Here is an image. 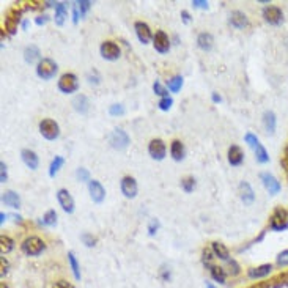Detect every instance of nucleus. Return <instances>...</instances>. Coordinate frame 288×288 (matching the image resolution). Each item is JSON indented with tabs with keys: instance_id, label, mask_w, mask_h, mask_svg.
Wrapping results in <instances>:
<instances>
[{
	"instance_id": "4c0bfd02",
	"label": "nucleus",
	"mask_w": 288,
	"mask_h": 288,
	"mask_svg": "<svg viewBox=\"0 0 288 288\" xmlns=\"http://www.w3.org/2000/svg\"><path fill=\"white\" fill-rule=\"evenodd\" d=\"M195 186H197V181H195L194 177H185L181 180V189L185 191L186 194H191L194 192Z\"/></svg>"
},
{
	"instance_id": "13d9d810",
	"label": "nucleus",
	"mask_w": 288,
	"mask_h": 288,
	"mask_svg": "<svg viewBox=\"0 0 288 288\" xmlns=\"http://www.w3.org/2000/svg\"><path fill=\"white\" fill-rule=\"evenodd\" d=\"M6 217H8V214H5V213H0V224H5V221H6Z\"/></svg>"
},
{
	"instance_id": "473e14b6",
	"label": "nucleus",
	"mask_w": 288,
	"mask_h": 288,
	"mask_svg": "<svg viewBox=\"0 0 288 288\" xmlns=\"http://www.w3.org/2000/svg\"><path fill=\"white\" fill-rule=\"evenodd\" d=\"M57 219H59L57 211H55V209H47L43 214V217L40 219V224L43 227H55L57 226Z\"/></svg>"
},
{
	"instance_id": "0eeeda50",
	"label": "nucleus",
	"mask_w": 288,
	"mask_h": 288,
	"mask_svg": "<svg viewBox=\"0 0 288 288\" xmlns=\"http://www.w3.org/2000/svg\"><path fill=\"white\" fill-rule=\"evenodd\" d=\"M100 55L103 57V60H106V62H115L122 57V49L115 41L107 40V41H103L101 43Z\"/></svg>"
},
{
	"instance_id": "f3484780",
	"label": "nucleus",
	"mask_w": 288,
	"mask_h": 288,
	"mask_svg": "<svg viewBox=\"0 0 288 288\" xmlns=\"http://www.w3.org/2000/svg\"><path fill=\"white\" fill-rule=\"evenodd\" d=\"M228 25L235 30H243L249 25V18L241 10H233L228 15Z\"/></svg>"
},
{
	"instance_id": "9b49d317",
	"label": "nucleus",
	"mask_w": 288,
	"mask_h": 288,
	"mask_svg": "<svg viewBox=\"0 0 288 288\" xmlns=\"http://www.w3.org/2000/svg\"><path fill=\"white\" fill-rule=\"evenodd\" d=\"M153 47L158 54H168L172 47V40L164 30H156V33L153 35Z\"/></svg>"
},
{
	"instance_id": "680f3d73",
	"label": "nucleus",
	"mask_w": 288,
	"mask_h": 288,
	"mask_svg": "<svg viewBox=\"0 0 288 288\" xmlns=\"http://www.w3.org/2000/svg\"><path fill=\"white\" fill-rule=\"evenodd\" d=\"M173 44H178V37H177V35L173 37Z\"/></svg>"
},
{
	"instance_id": "4be33fe9",
	"label": "nucleus",
	"mask_w": 288,
	"mask_h": 288,
	"mask_svg": "<svg viewBox=\"0 0 288 288\" xmlns=\"http://www.w3.org/2000/svg\"><path fill=\"white\" fill-rule=\"evenodd\" d=\"M21 159H22V163L25 164V167H29L30 170H37V168L40 167L38 154L30 148H24L22 151H21Z\"/></svg>"
},
{
	"instance_id": "6ab92c4d",
	"label": "nucleus",
	"mask_w": 288,
	"mask_h": 288,
	"mask_svg": "<svg viewBox=\"0 0 288 288\" xmlns=\"http://www.w3.org/2000/svg\"><path fill=\"white\" fill-rule=\"evenodd\" d=\"M88 194H90V199L93 200V203H103L104 199H106V189L101 185V181L98 180H91L88 183Z\"/></svg>"
},
{
	"instance_id": "49530a36",
	"label": "nucleus",
	"mask_w": 288,
	"mask_h": 288,
	"mask_svg": "<svg viewBox=\"0 0 288 288\" xmlns=\"http://www.w3.org/2000/svg\"><path fill=\"white\" fill-rule=\"evenodd\" d=\"M6 181H8V167L3 161H0V183L5 185Z\"/></svg>"
},
{
	"instance_id": "423d86ee",
	"label": "nucleus",
	"mask_w": 288,
	"mask_h": 288,
	"mask_svg": "<svg viewBox=\"0 0 288 288\" xmlns=\"http://www.w3.org/2000/svg\"><path fill=\"white\" fill-rule=\"evenodd\" d=\"M109 144L110 146L114 150H118V151H122V150H126L129 146L131 144V137L129 134L126 132L124 129L122 128H115L114 131L109 134Z\"/></svg>"
},
{
	"instance_id": "6e6552de",
	"label": "nucleus",
	"mask_w": 288,
	"mask_h": 288,
	"mask_svg": "<svg viewBox=\"0 0 288 288\" xmlns=\"http://www.w3.org/2000/svg\"><path fill=\"white\" fill-rule=\"evenodd\" d=\"M269 228L274 231H284L288 228V211L285 208H276L269 217Z\"/></svg>"
},
{
	"instance_id": "de8ad7c7",
	"label": "nucleus",
	"mask_w": 288,
	"mask_h": 288,
	"mask_svg": "<svg viewBox=\"0 0 288 288\" xmlns=\"http://www.w3.org/2000/svg\"><path fill=\"white\" fill-rule=\"evenodd\" d=\"M277 265L280 266V268H285V266H288V249L282 250L277 255Z\"/></svg>"
},
{
	"instance_id": "f8f14e48",
	"label": "nucleus",
	"mask_w": 288,
	"mask_h": 288,
	"mask_svg": "<svg viewBox=\"0 0 288 288\" xmlns=\"http://www.w3.org/2000/svg\"><path fill=\"white\" fill-rule=\"evenodd\" d=\"M55 195H57V202H59V205L62 206L63 211H65L66 214H73L74 209H76V202L73 199V195L69 194L68 189L62 187V189H59Z\"/></svg>"
},
{
	"instance_id": "c9c22d12",
	"label": "nucleus",
	"mask_w": 288,
	"mask_h": 288,
	"mask_svg": "<svg viewBox=\"0 0 288 288\" xmlns=\"http://www.w3.org/2000/svg\"><path fill=\"white\" fill-rule=\"evenodd\" d=\"M68 263H69V268H71V271L74 274V279L81 280V266H79V262H77V258L74 255V252H71V250L68 252Z\"/></svg>"
},
{
	"instance_id": "e2e57ef3",
	"label": "nucleus",
	"mask_w": 288,
	"mask_h": 288,
	"mask_svg": "<svg viewBox=\"0 0 288 288\" xmlns=\"http://www.w3.org/2000/svg\"><path fill=\"white\" fill-rule=\"evenodd\" d=\"M0 288H8V285H6L5 282H2V284H0Z\"/></svg>"
},
{
	"instance_id": "ea45409f",
	"label": "nucleus",
	"mask_w": 288,
	"mask_h": 288,
	"mask_svg": "<svg viewBox=\"0 0 288 288\" xmlns=\"http://www.w3.org/2000/svg\"><path fill=\"white\" fill-rule=\"evenodd\" d=\"M76 178L77 181H81V183H88L91 181L90 180V172L87 170L85 167H79V168H76Z\"/></svg>"
},
{
	"instance_id": "e433bc0d",
	"label": "nucleus",
	"mask_w": 288,
	"mask_h": 288,
	"mask_svg": "<svg viewBox=\"0 0 288 288\" xmlns=\"http://www.w3.org/2000/svg\"><path fill=\"white\" fill-rule=\"evenodd\" d=\"M209 276H211L214 282H219V284L226 282V269L221 268V266L213 265L211 268H209Z\"/></svg>"
},
{
	"instance_id": "aec40b11",
	"label": "nucleus",
	"mask_w": 288,
	"mask_h": 288,
	"mask_svg": "<svg viewBox=\"0 0 288 288\" xmlns=\"http://www.w3.org/2000/svg\"><path fill=\"white\" fill-rule=\"evenodd\" d=\"M246 154L240 145H230L227 151V161L231 167H240L244 163Z\"/></svg>"
},
{
	"instance_id": "b1692460",
	"label": "nucleus",
	"mask_w": 288,
	"mask_h": 288,
	"mask_svg": "<svg viewBox=\"0 0 288 288\" xmlns=\"http://www.w3.org/2000/svg\"><path fill=\"white\" fill-rule=\"evenodd\" d=\"M170 158L173 161H177V163H181V161L186 158V146H185V144L181 142V140H178V139L172 140V144H170Z\"/></svg>"
},
{
	"instance_id": "393cba45",
	"label": "nucleus",
	"mask_w": 288,
	"mask_h": 288,
	"mask_svg": "<svg viewBox=\"0 0 288 288\" xmlns=\"http://www.w3.org/2000/svg\"><path fill=\"white\" fill-rule=\"evenodd\" d=\"M276 126H277V117L272 110H266L263 114V128L266 131V134L272 136L276 132Z\"/></svg>"
},
{
	"instance_id": "c756f323",
	"label": "nucleus",
	"mask_w": 288,
	"mask_h": 288,
	"mask_svg": "<svg viewBox=\"0 0 288 288\" xmlns=\"http://www.w3.org/2000/svg\"><path fill=\"white\" fill-rule=\"evenodd\" d=\"M211 252H213V255L214 258H219L222 260V262H228L230 260V250L226 244H222L219 241H214L211 243Z\"/></svg>"
},
{
	"instance_id": "a878e982",
	"label": "nucleus",
	"mask_w": 288,
	"mask_h": 288,
	"mask_svg": "<svg viewBox=\"0 0 288 288\" xmlns=\"http://www.w3.org/2000/svg\"><path fill=\"white\" fill-rule=\"evenodd\" d=\"M24 60L27 65H33V63H40L41 60V51H40V47L38 46H35V44H30V46H27L24 49Z\"/></svg>"
},
{
	"instance_id": "bb28decb",
	"label": "nucleus",
	"mask_w": 288,
	"mask_h": 288,
	"mask_svg": "<svg viewBox=\"0 0 288 288\" xmlns=\"http://www.w3.org/2000/svg\"><path fill=\"white\" fill-rule=\"evenodd\" d=\"M2 203L5 206H10L13 209H19L21 208V197L18 192L10 189V191L2 192Z\"/></svg>"
},
{
	"instance_id": "9d476101",
	"label": "nucleus",
	"mask_w": 288,
	"mask_h": 288,
	"mask_svg": "<svg viewBox=\"0 0 288 288\" xmlns=\"http://www.w3.org/2000/svg\"><path fill=\"white\" fill-rule=\"evenodd\" d=\"M120 191L123 194V197L126 199H136L137 194H139V185L134 177H131V175H124V177L120 180Z\"/></svg>"
},
{
	"instance_id": "0e129e2a",
	"label": "nucleus",
	"mask_w": 288,
	"mask_h": 288,
	"mask_svg": "<svg viewBox=\"0 0 288 288\" xmlns=\"http://www.w3.org/2000/svg\"><path fill=\"white\" fill-rule=\"evenodd\" d=\"M206 288H216V287H214V285H211V284H208V285H206Z\"/></svg>"
},
{
	"instance_id": "7ed1b4c3",
	"label": "nucleus",
	"mask_w": 288,
	"mask_h": 288,
	"mask_svg": "<svg viewBox=\"0 0 288 288\" xmlns=\"http://www.w3.org/2000/svg\"><path fill=\"white\" fill-rule=\"evenodd\" d=\"M79 77H77L74 73H63L59 77V82H57V88L60 93L63 95H73L79 91Z\"/></svg>"
},
{
	"instance_id": "052dcab7",
	"label": "nucleus",
	"mask_w": 288,
	"mask_h": 288,
	"mask_svg": "<svg viewBox=\"0 0 288 288\" xmlns=\"http://www.w3.org/2000/svg\"><path fill=\"white\" fill-rule=\"evenodd\" d=\"M55 5H57V2H44L46 8H51V6H54V8H55Z\"/></svg>"
},
{
	"instance_id": "dca6fc26",
	"label": "nucleus",
	"mask_w": 288,
	"mask_h": 288,
	"mask_svg": "<svg viewBox=\"0 0 288 288\" xmlns=\"http://www.w3.org/2000/svg\"><path fill=\"white\" fill-rule=\"evenodd\" d=\"M22 18H21V11L18 8H13L6 13V18H5V30L8 35H15L18 30V25L22 24Z\"/></svg>"
},
{
	"instance_id": "a19ab883",
	"label": "nucleus",
	"mask_w": 288,
	"mask_h": 288,
	"mask_svg": "<svg viewBox=\"0 0 288 288\" xmlns=\"http://www.w3.org/2000/svg\"><path fill=\"white\" fill-rule=\"evenodd\" d=\"M81 241L83 243L85 247H95L98 240H96V236H93V233H88V231H85V233L81 235Z\"/></svg>"
},
{
	"instance_id": "f704fd0d",
	"label": "nucleus",
	"mask_w": 288,
	"mask_h": 288,
	"mask_svg": "<svg viewBox=\"0 0 288 288\" xmlns=\"http://www.w3.org/2000/svg\"><path fill=\"white\" fill-rule=\"evenodd\" d=\"M63 164H65V158H63V156H55L51 161V164H49V177H51V178L57 177V173L60 172V168L63 167Z\"/></svg>"
},
{
	"instance_id": "cd10ccee",
	"label": "nucleus",
	"mask_w": 288,
	"mask_h": 288,
	"mask_svg": "<svg viewBox=\"0 0 288 288\" xmlns=\"http://www.w3.org/2000/svg\"><path fill=\"white\" fill-rule=\"evenodd\" d=\"M54 10H55V15H54L55 25L62 27L63 24H65V21L68 19V3L66 2H57Z\"/></svg>"
},
{
	"instance_id": "58836bf2",
	"label": "nucleus",
	"mask_w": 288,
	"mask_h": 288,
	"mask_svg": "<svg viewBox=\"0 0 288 288\" xmlns=\"http://www.w3.org/2000/svg\"><path fill=\"white\" fill-rule=\"evenodd\" d=\"M153 91H154V95L159 96V100H163V98H168V90L165 85H163L159 81L156 82H153Z\"/></svg>"
},
{
	"instance_id": "603ef678",
	"label": "nucleus",
	"mask_w": 288,
	"mask_h": 288,
	"mask_svg": "<svg viewBox=\"0 0 288 288\" xmlns=\"http://www.w3.org/2000/svg\"><path fill=\"white\" fill-rule=\"evenodd\" d=\"M52 288H74V285L69 284L68 280H57V282L52 285Z\"/></svg>"
},
{
	"instance_id": "37998d69",
	"label": "nucleus",
	"mask_w": 288,
	"mask_h": 288,
	"mask_svg": "<svg viewBox=\"0 0 288 288\" xmlns=\"http://www.w3.org/2000/svg\"><path fill=\"white\" fill-rule=\"evenodd\" d=\"M172 106H173V98H163V100H159V103H158V109L159 110H163V112H168L172 109Z\"/></svg>"
},
{
	"instance_id": "72a5a7b5",
	"label": "nucleus",
	"mask_w": 288,
	"mask_h": 288,
	"mask_svg": "<svg viewBox=\"0 0 288 288\" xmlns=\"http://www.w3.org/2000/svg\"><path fill=\"white\" fill-rule=\"evenodd\" d=\"M13 249H15V240L8 235H0V252H2V255L10 254Z\"/></svg>"
},
{
	"instance_id": "4468645a",
	"label": "nucleus",
	"mask_w": 288,
	"mask_h": 288,
	"mask_svg": "<svg viewBox=\"0 0 288 288\" xmlns=\"http://www.w3.org/2000/svg\"><path fill=\"white\" fill-rule=\"evenodd\" d=\"M134 32H136L137 40H139L144 46L153 43V35H154V33L151 32L150 25L146 24V22H144V21H136V22H134Z\"/></svg>"
},
{
	"instance_id": "f03ea898",
	"label": "nucleus",
	"mask_w": 288,
	"mask_h": 288,
	"mask_svg": "<svg viewBox=\"0 0 288 288\" xmlns=\"http://www.w3.org/2000/svg\"><path fill=\"white\" fill-rule=\"evenodd\" d=\"M21 250L24 252L27 257H40L46 250V243L43 238L37 235L27 236L21 244Z\"/></svg>"
},
{
	"instance_id": "3c124183",
	"label": "nucleus",
	"mask_w": 288,
	"mask_h": 288,
	"mask_svg": "<svg viewBox=\"0 0 288 288\" xmlns=\"http://www.w3.org/2000/svg\"><path fill=\"white\" fill-rule=\"evenodd\" d=\"M228 266H230V274L231 276H236V274H240V266L235 262V260H228Z\"/></svg>"
},
{
	"instance_id": "4d7b16f0",
	"label": "nucleus",
	"mask_w": 288,
	"mask_h": 288,
	"mask_svg": "<svg viewBox=\"0 0 288 288\" xmlns=\"http://www.w3.org/2000/svg\"><path fill=\"white\" fill-rule=\"evenodd\" d=\"M11 217H13V221H15V222L22 224V216H21V214H11Z\"/></svg>"
},
{
	"instance_id": "79ce46f5",
	"label": "nucleus",
	"mask_w": 288,
	"mask_h": 288,
	"mask_svg": "<svg viewBox=\"0 0 288 288\" xmlns=\"http://www.w3.org/2000/svg\"><path fill=\"white\" fill-rule=\"evenodd\" d=\"M159 228H161L159 219H156V217H151V219L148 221V227H146V230H148V235L150 236H154L159 231Z\"/></svg>"
},
{
	"instance_id": "412c9836",
	"label": "nucleus",
	"mask_w": 288,
	"mask_h": 288,
	"mask_svg": "<svg viewBox=\"0 0 288 288\" xmlns=\"http://www.w3.org/2000/svg\"><path fill=\"white\" fill-rule=\"evenodd\" d=\"M238 192H240V199L246 206H250L252 203L255 202V192H254V189H252V186L249 185L247 181L240 183V186H238Z\"/></svg>"
},
{
	"instance_id": "2eb2a0df",
	"label": "nucleus",
	"mask_w": 288,
	"mask_h": 288,
	"mask_svg": "<svg viewBox=\"0 0 288 288\" xmlns=\"http://www.w3.org/2000/svg\"><path fill=\"white\" fill-rule=\"evenodd\" d=\"M260 181H262V185L265 186V189L271 195H277L280 192V189H282L280 181L269 172H262V173H260Z\"/></svg>"
},
{
	"instance_id": "8fccbe9b",
	"label": "nucleus",
	"mask_w": 288,
	"mask_h": 288,
	"mask_svg": "<svg viewBox=\"0 0 288 288\" xmlns=\"http://www.w3.org/2000/svg\"><path fill=\"white\" fill-rule=\"evenodd\" d=\"M192 6L194 8H199V10H208V2L206 0H192Z\"/></svg>"
},
{
	"instance_id": "ddd939ff",
	"label": "nucleus",
	"mask_w": 288,
	"mask_h": 288,
	"mask_svg": "<svg viewBox=\"0 0 288 288\" xmlns=\"http://www.w3.org/2000/svg\"><path fill=\"white\" fill-rule=\"evenodd\" d=\"M148 154L154 161H164L167 156V145L163 139H153L148 144Z\"/></svg>"
},
{
	"instance_id": "20e7f679",
	"label": "nucleus",
	"mask_w": 288,
	"mask_h": 288,
	"mask_svg": "<svg viewBox=\"0 0 288 288\" xmlns=\"http://www.w3.org/2000/svg\"><path fill=\"white\" fill-rule=\"evenodd\" d=\"M35 71H37V76L41 81H51L59 73V65L52 59L43 57L37 65V68H35Z\"/></svg>"
},
{
	"instance_id": "c85d7f7f",
	"label": "nucleus",
	"mask_w": 288,
	"mask_h": 288,
	"mask_svg": "<svg viewBox=\"0 0 288 288\" xmlns=\"http://www.w3.org/2000/svg\"><path fill=\"white\" fill-rule=\"evenodd\" d=\"M71 104H73V107H74V110L77 112V114H82L83 115V114H87V112L90 110V101H88V98L85 95H82V93L76 95Z\"/></svg>"
},
{
	"instance_id": "864d4df0",
	"label": "nucleus",
	"mask_w": 288,
	"mask_h": 288,
	"mask_svg": "<svg viewBox=\"0 0 288 288\" xmlns=\"http://www.w3.org/2000/svg\"><path fill=\"white\" fill-rule=\"evenodd\" d=\"M49 19H51V18H49L47 15H40V16L35 18V24H37V25H46L49 22Z\"/></svg>"
},
{
	"instance_id": "a18cd8bd",
	"label": "nucleus",
	"mask_w": 288,
	"mask_h": 288,
	"mask_svg": "<svg viewBox=\"0 0 288 288\" xmlns=\"http://www.w3.org/2000/svg\"><path fill=\"white\" fill-rule=\"evenodd\" d=\"M87 81H88L90 85H100V83H101V76L98 74L96 69H93V71H90L87 74Z\"/></svg>"
},
{
	"instance_id": "39448f33",
	"label": "nucleus",
	"mask_w": 288,
	"mask_h": 288,
	"mask_svg": "<svg viewBox=\"0 0 288 288\" xmlns=\"http://www.w3.org/2000/svg\"><path fill=\"white\" fill-rule=\"evenodd\" d=\"M40 134L43 136L46 140H57L60 137V124L52 120V118H43L38 124Z\"/></svg>"
},
{
	"instance_id": "5fc2aeb1",
	"label": "nucleus",
	"mask_w": 288,
	"mask_h": 288,
	"mask_svg": "<svg viewBox=\"0 0 288 288\" xmlns=\"http://www.w3.org/2000/svg\"><path fill=\"white\" fill-rule=\"evenodd\" d=\"M181 19H183V22H185V24H189V22L192 21L191 13L186 11V10H183V11H181Z\"/></svg>"
},
{
	"instance_id": "7c9ffc66",
	"label": "nucleus",
	"mask_w": 288,
	"mask_h": 288,
	"mask_svg": "<svg viewBox=\"0 0 288 288\" xmlns=\"http://www.w3.org/2000/svg\"><path fill=\"white\" fill-rule=\"evenodd\" d=\"M272 272V265H260L257 268H250L247 271V276L250 279H263L266 276H269Z\"/></svg>"
},
{
	"instance_id": "09e8293b",
	"label": "nucleus",
	"mask_w": 288,
	"mask_h": 288,
	"mask_svg": "<svg viewBox=\"0 0 288 288\" xmlns=\"http://www.w3.org/2000/svg\"><path fill=\"white\" fill-rule=\"evenodd\" d=\"M0 262H2V272H0V277H5L6 274H8V269H10V263L8 260L5 258V255H2V258H0Z\"/></svg>"
},
{
	"instance_id": "1a4fd4ad",
	"label": "nucleus",
	"mask_w": 288,
	"mask_h": 288,
	"mask_svg": "<svg viewBox=\"0 0 288 288\" xmlns=\"http://www.w3.org/2000/svg\"><path fill=\"white\" fill-rule=\"evenodd\" d=\"M262 16L265 19V22L269 25H280L284 22V11L280 6H276V5L265 6L262 11Z\"/></svg>"
},
{
	"instance_id": "6e6d98bb",
	"label": "nucleus",
	"mask_w": 288,
	"mask_h": 288,
	"mask_svg": "<svg viewBox=\"0 0 288 288\" xmlns=\"http://www.w3.org/2000/svg\"><path fill=\"white\" fill-rule=\"evenodd\" d=\"M211 101H213L214 104H219V103H222V96L214 91V93H211Z\"/></svg>"
},
{
	"instance_id": "a211bd4d",
	"label": "nucleus",
	"mask_w": 288,
	"mask_h": 288,
	"mask_svg": "<svg viewBox=\"0 0 288 288\" xmlns=\"http://www.w3.org/2000/svg\"><path fill=\"white\" fill-rule=\"evenodd\" d=\"M93 6V2L90 0H77V2L73 3V22L77 24L81 19H83L87 16V13L91 10Z\"/></svg>"
},
{
	"instance_id": "2f4dec72",
	"label": "nucleus",
	"mask_w": 288,
	"mask_h": 288,
	"mask_svg": "<svg viewBox=\"0 0 288 288\" xmlns=\"http://www.w3.org/2000/svg\"><path fill=\"white\" fill-rule=\"evenodd\" d=\"M183 85H185V79H183V76L180 74L172 76L170 79L165 82V87L170 93H178V91H181Z\"/></svg>"
},
{
	"instance_id": "c03bdc74",
	"label": "nucleus",
	"mask_w": 288,
	"mask_h": 288,
	"mask_svg": "<svg viewBox=\"0 0 288 288\" xmlns=\"http://www.w3.org/2000/svg\"><path fill=\"white\" fill-rule=\"evenodd\" d=\"M124 106L123 104H112V106H109V114L112 117H122L124 115Z\"/></svg>"
},
{
	"instance_id": "bf43d9fd",
	"label": "nucleus",
	"mask_w": 288,
	"mask_h": 288,
	"mask_svg": "<svg viewBox=\"0 0 288 288\" xmlns=\"http://www.w3.org/2000/svg\"><path fill=\"white\" fill-rule=\"evenodd\" d=\"M21 25H22V29H24V30L29 29V19H24V21H22V24H21Z\"/></svg>"
},
{
	"instance_id": "5701e85b",
	"label": "nucleus",
	"mask_w": 288,
	"mask_h": 288,
	"mask_svg": "<svg viewBox=\"0 0 288 288\" xmlns=\"http://www.w3.org/2000/svg\"><path fill=\"white\" fill-rule=\"evenodd\" d=\"M197 47L203 52L213 51L214 47V37L209 32H202L197 35Z\"/></svg>"
},
{
	"instance_id": "f257e3e1",
	"label": "nucleus",
	"mask_w": 288,
	"mask_h": 288,
	"mask_svg": "<svg viewBox=\"0 0 288 288\" xmlns=\"http://www.w3.org/2000/svg\"><path fill=\"white\" fill-rule=\"evenodd\" d=\"M244 142L247 144V146H249L252 151H254L255 161H257L258 164L269 163V154H268V151H266L265 146H263V144L260 142V139H258L257 134H254V132H246Z\"/></svg>"
}]
</instances>
